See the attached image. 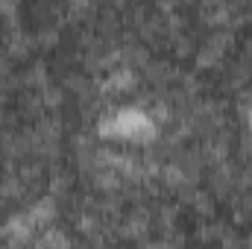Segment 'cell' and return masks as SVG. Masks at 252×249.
<instances>
[{"instance_id":"1","label":"cell","mask_w":252,"mask_h":249,"mask_svg":"<svg viewBox=\"0 0 252 249\" xmlns=\"http://www.w3.org/2000/svg\"><path fill=\"white\" fill-rule=\"evenodd\" d=\"M100 135L103 138H126V141H153L156 138V124L147 112L126 106L112 112L103 124H100Z\"/></svg>"}]
</instances>
